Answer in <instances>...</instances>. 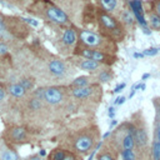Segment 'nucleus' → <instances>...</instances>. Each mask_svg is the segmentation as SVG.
<instances>
[{
	"mask_svg": "<svg viewBox=\"0 0 160 160\" xmlns=\"http://www.w3.org/2000/svg\"><path fill=\"white\" fill-rule=\"evenodd\" d=\"M30 15L44 20L51 26L69 28L74 26L70 18L51 0H31L25 9Z\"/></svg>",
	"mask_w": 160,
	"mask_h": 160,
	"instance_id": "f257e3e1",
	"label": "nucleus"
},
{
	"mask_svg": "<svg viewBox=\"0 0 160 160\" xmlns=\"http://www.w3.org/2000/svg\"><path fill=\"white\" fill-rule=\"evenodd\" d=\"M95 24L98 28L96 31L99 34L110 39L111 41L116 42L118 45L124 42L129 34L116 16L106 12L98 5H96V10H95Z\"/></svg>",
	"mask_w": 160,
	"mask_h": 160,
	"instance_id": "f03ea898",
	"label": "nucleus"
},
{
	"mask_svg": "<svg viewBox=\"0 0 160 160\" xmlns=\"http://www.w3.org/2000/svg\"><path fill=\"white\" fill-rule=\"evenodd\" d=\"M78 44L111 55H118L119 52V45L116 42L111 41L110 39L99 34L96 30H91V29L78 28Z\"/></svg>",
	"mask_w": 160,
	"mask_h": 160,
	"instance_id": "7ed1b4c3",
	"label": "nucleus"
},
{
	"mask_svg": "<svg viewBox=\"0 0 160 160\" xmlns=\"http://www.w3.org/2000/svg\"><path fill=\"white\" fill-rule=\"evenodd\" d=\"M32 94L44 100L48 106L70 105V89L68 85H49L32 91Z\"/></svg>",
	"mask_w": 160,
	"mask_h": 160,
	"instance_id": "20e7f679",
	"label": "nucleus"
},
{
	"mask_svg": "<svg viewBox=\"0 0 160 160\" xmlns=\"http://www.w3.org/2000/svg\"><path fill=\"white\" fill-rule=\"evenodd\" d=\"M58 35L54 40V45L58 50V54L64 58H70L74 55V51L78 45V26L69 28H58Z\"/></svg>",
	"mask_w": 160,
	"mask_h": 160,
	"instance_id": "39448f33",
	"label": "nucleus"
},
{
	"mask_svg": "<svg viewBox=\"0 0 160 160\" xmlns=\"http://www.w3.org/2000/svg\"><path fill=\"white\" fill-rule=\"evenodd\" d=\"M99 136V131L96 126H90L88 129H82L74 139V149L76 152L86 155L95 145L96 139Z\"/></svg>",
	"mask_w": 160,
	"mask_h": 160,
	"instance_id": "423d86ee",
	"label": "nucleus"
},
{
	"mask_svg": "<svg viewBox=\"0 0 160 160\" xmlns=\"http://www.w3.org/2000/svg\"><path fill=\"white\" fill-rule=\"evenodd\" d=\"M74 55L75 56H80V58L94 60L96 62H100V64H102L105 66H110V68L119 60V56L118 55H111V54H108V52H104V51L92 50V49L85 48V46H82L80 44L76 45V49L74 51Z\"/></svg>",
	"mask_w": 160,
	"mask_h": 160,
	"instance_id": "0eeeda50",
	"label": "nucleus"
},
{
	"mask_svg": "<svg viewBox=\"0 0 160 160\" xmlns=\"http://www.w3.org/2000/svg\"><path fill=\"white\" fill-rule=\"evenodd\" d=\"M130 121L135 126V149L144 151L149 145V134H148V125L142 116V112L139 110L131 115Z\"/></svg>",
	"mask_w": 160,
	"mask_h": 160,
	"instance_id": "6e6552de",
	"label": "nucleus"
},
{
	"mask_svg": "<svg viewBox=\"0 0 160 160\" xmlns=\"http://www.w3.org/2000/svg\"><path fill=\"white\" fill-rule=\"evenodd\" d=\"M68 60L74 65L75 69H79L81 71H85V72H88L90 75H94V74H96L98 71H100L101 69L105 68V65H102L100 62H96V61L90 60V59L75 56V55L68 58Z\"/></svg>",
	"mask_w": 160,
	"mask_h": 160,
	"instance_id": "1a4fd4ad",
	"label": "nucleus"
},
{
	"mask_svg": "<svg viewBox=\"0 0 160 160\" xmlns=\"http://www.w3.org/2000/svg\"><path fill=\"white\" fill-rule=\"evenodd\" d=\"M95 4L100 6L102 10H105L106 12L118 18L121 10L126 6L128 0H95Z\"/></svg>",
	"mask_w": 160,
	"mask_h": 160,
	"instance_id": "9d476101",
	"label": "nucleus"
},
{
	"mask_svg": "<svg viewBox=\"0 0 160 160\" xmlns=\"http://www.w3.org/2000/svg\"><path fill=\"white\" fill-rule=\"evenodd\" d=\"M5 138L12 144H21L29 139L28 130L20 125H12L5 131Z\"/></svg>",
	"mask_w": 160,
	"mask_h": 160,
	"instance_id": "9b49d317",
	"label": "nucleus"
},
{
	"mask_svg": "<svg viewBox=\"0 0 160 160\" xmlns=\"http://www.w3.org/2000/svg\"><path fill=\"white\" fill-rule=\"evenodd\" d=\"M118 19L120 20V22L124 25V28L126 29L128 32H134L135 29H136V24H138V20L135 18V15L132 14V11L130 10L129 5L126 4V6L121 10L120 15L118 16Z\"/></svg>",
	"mask_w": 160,
	"mask_h": 160,
	"instance_id": "f8f14e48",
	"label": "nucleus"
},
{
	"mask_svg": "<svg viewBox=\"0 0 160 160\" xmlns=\"http://www.w3.org/2000/svg\"><path fill=\"white\" fill-rule=\"evenodd\" d=\"M48 160H79V156L69 150H65L62 148H56L50 151L48 155Z\"/></svg>",
	"mask_w": 160,
	"mask_h": 160,
	"instance_id": "ddd939ff",
	"label": "nucleus"
},
{
	"mask_svg": "<svg viewBox=\"0 0 160 160\" xmlns=\"http://www.w3.org/2000/svg\"><path fill=\"white\" fill-rule=\"evenodd\" d=\"M6 91H8V95L12 99H24L29 94L19 81H11L6 84Z\"/></svg>",
	"mask_w": 160,
	"mask_h": 160,
	"instance_id": "4468645a",
	"label": "nucleus"
},
{
	"mask_svg": "<svg viewBox=\"0 0 160 160\" xmlns=\"http://www.w3.org/2000/svg\"><path fill=\"white\" fill-rule=\"evenodd\" d=\"M144 11H145V19L148 22V28L154 31H160V18L155 14V11L150 9L146 4L144 6Z\"/></svg>",
	"mask_w": 160,
	"mask_h": 160,
	"instance_id": "2eb2a0df",
	"label": "nucleus"
},
{
	"mask_svg": "<svg viewBox=\"0 0 160 160\" xmlns=\"http://www.w3.org/2000/svg\"><path fill=\"white\" fill-rule=\"evenodd\" d=\"M94 76L88 74V75H80L75 79H72L70 82H69V88L70 89H74V88H84V86H89L91 84H94Z\"/></svg>",
	"mask_w": 160,
	"mask_h": 160,
	"instance_id": "dca6fc26",
	"label": "nucleus"
},
{
	"mask_svg": "<svg viewBox=\"0 0 160 160\" xmlns=\"http://www.w3.org/2000/svg\"><path fill=\"white\" fill-rule=\"evenodd\" d=\"M92 76H94V81L95 82L101 84V82H108V81L112 80L114 76H115V74H114V71L111 70L110 66H105L104 69H101L100 71H98L96 74H94Z\"/></svg>",
	"mask_w": 160,
	"mask_h": 160,
	"instance_id": "f3484780",
	"label": "nucleus"
},
{
	"mask_svg": "<svg viewBox=\"0 0 160 160\" xmlns=\"http://www.w3.org/2000/svg\"><path fill=\"white\" fill-rule=\"evenodd\" d=\"M101 148H102L101 151L96 155V159L98 160H116L118 159V151H115L114 149L110 150L109 142L105 141Z\"/></svg>",
	"mask_w": 160,
	"mask_h": 160,
	"instance_id": "a211bd4d",
	"label": "nucleus"
},
{
	"mask_svg": "<svg viewBox=\"0 0 160 160\" xmlns=\"http://www.w3.org/2000/svg\"><path fill=\"white\" fill-rule=\"evenodd\" d=\"M0 160H20L16 151L6 145L0 146Z\"/></svg>",
	"mask_w": 160,
	"mask_h": 160,
	"instance_id": "6ab92c4d",
	"label": "nucleus"
},
{
	"mask_svg": "<svg viewBox=\"0 0 160 160\" xmlns=\"http://www.w3.org/2000/svg\"><path fill=\"white\" fill-rule=\"evenodd\" d=\"M5 4H9L14 8H18V9H21V10H25L28 8V5L30 4L31 0H0Z\"/></svg>",
	"mask_w": 160,
	"mask_h": 160,
	"instance_id": "aec40b11",
	"label": "nucleus"
},
{
	"mask_svg": "<svg viewBox=\"0 0 160 160\" xmlns=\"http://www.w3.org/2000/svg\"><path fill=\"white\" fill-rule=\"evenodd\" d=\"M150 160H160V141L154 139L151 144V159Z\"/></svg>",
	"mask_w": 160,
	"mask_h": 160,
	"instance_id": "412c9836",
	"label": "nucleus"
},
{
	"mask_svg": "<svg viewBox=\"0 0 160 160\" xmlns=\"http://www.w3.org/2000/svg\"><path fill=\"white\" fill-rule=\"evenodd\" d=\"M150 9H152L155 11V14L160 18V0H150L148 2H145Z\"/></svg>",
	"mask_w": 160,
	"mask_h": 160,
	"instance_id": "4be33fe9",
	"label": "nucleus"
},
{
	"mask_svg": "<svg viewBox=\"0 0 160 160\" xmlns=\"http://www.w3.org/2000/svg\"><path fill=\"white\" fill-rule=\"evenodd\" d=\"M122 160H136V155L134 150H121L120 151Z\"/></svg>",
	"mask_w": 160,
	"mask_h": 160,
	"instance_id": "5701e85b",
	"label": "nucleus"
},
{
	"mask_svg": "<svg viewBox=\"0 0 160 160\" xmlns=\"http://www.w3.org/2000/svg\"><path fill=\"white\" fill-rule=\"evenodd\" d=\"M8 91H6V86H4L2 84H0V108H2L5 105V101L8 99Z\"/></svg>",
	"mask_w": 160,
	"mask_h": 160,
	"instance_id": "b1692460",
	"label": "nucleus"
},
{
	"mask_svg": "<svg viewBox=\"0 0 160 160\" xmlns=\"http://www.w3.org/2000/svg\"><path fill=\"white\" fill-rule=\"evenodd\" d=\"M159 51H160L159 48H154V46H151V48L144 49V50H142V54H144V56H154V55H156Z\"/></svg>",
	"mask_w": 160,
	"mask_h": 160,
	"instance_id": "393cba45",
	"label": "nucleus"
},
{
	"mask_svg": "<svg viewBox=\"0 0 160 160\" xmlns=\"http://www.w3.org/2000/svg\"><path fill=\"white\" fill-rule=\"evenodd\" d=\"M9 51V44L6 41H0V56L5 55Z\"/></svg>",
	"mask_w": 160,
	"mask_h": 160,
	"instance_id": "a878e982",
	"label": "nucleus"
},
{
	"mask_svg": "<svg viewBox=\"0 0 160 160\" xmlns=\"http://www.w3.org/2000/svg\"><path fill=\"white\" fill-rule=\"evenodd\" d=\"M125 86H126V84H125V82H121V84H119V85H116V88L114 89V91H112V92H115V94H118V92H120V91H121V90H122V89H124Z\"/></svg>",
	"mask_w": 160,
	"mask_h": 160,
	"instance_id": "bb28decb",
	"label": "nucleus"
},
{
	"mask_svg": "<svg viewBox=\"0 0 160 160\" xmlns=\"http://www.w3.org/2000/svg\"><path fill=\"white\" fill-rule=\"evenodd\" d=\"M125 100H126L125 96H118V98L115 99V104H116V105H122V104L125 102Z\"/></svg>",
	"mask_w": 160,
	"mask_h": 160,
	"instance_id": "cd10ccee",
	"label": "nucleus"
},
{
	"mask_svg": "<svg viewBox=\"0 0 160 160\" xmlns=\"http://www.w3.org/2000/svg\"><path fill=\"white\" fill-rule=\"evenodd\" d=\"M145 88H146L145 82H139V84H136V85L134 86L135 90H138V89H140V90H145Z\"/></svg>",
	"mask_w": 160,
	"mask_h": 160,
	"instance_id": "c85d7f7f",
	"label": "nucleus"
},
{
	"mask_svg": "<svg viewBox=\"0 0 160 160\" xmlns=\"http://www.w3.org/2000/svg\"><path fill=\"white\" fill-rule=\"evenodd\" d=\"M109 116L111 118V119H114V116H115V109L111 106V108H109Z\"/></svg>",
	"mask_w": 160,
	"mask_h": 160,
	"instance_id": "c756f323",
	"label": "nucleus"
},
{
	"mask_svg": "<svg viewBox=\"0 0 160 160\" xmlns=\"http://www.w3.org/2000/svg\"><path fill=\"white\" fill-rule=\"evenodd\" d=\"M29 160H42L40 155H32L31 158H29Z\"/></svg>",
	"mask_w": 160,
	"mask_h": 160,
	"instance_id": "7c9ffc66",
	"label": "nucleus"
},
{
	"mask_svg": "<svg viewBox=\"0 0 160 160\" xmlns=\"http://www.w3.org/2000/svg\"><path fill=\"white\" fill-rule=\"evenodd\" d=\"M134 58H144V54L142 52H135L134 54Z\"/></svg>",
	"mask_w": 160,
	"mask_h": 160,
	"instance_id": "2f4dec72",
	"label": "nucleus"
},
{
	"mask_svg": "<svg viewBox=\"0 0 160 160\" xmlns=\"http://www.w3.org/2000/svg\"><path fill=\"white\" fill-rule=\"evenodd\" d=\"M39 155L42 158V156H45V155H46V151H45L44 149H41V150H40V152H39Z\"/></svg>",
	"mask_w": 160,
	"mask_h": 160,
	"instance_id": "473e14b6",
	"label": "nucleus"
},
{
	"mask_svg": "<svg viewBox=\"0 0 160 160\" xmlns=\"http://www.w3.org/2000/svg\"><path fill=\"white\" fill-rule=\"evenodd\" d=\"M135 91H136V90H135V89H134V88H132V90H131V92H130V94H129V99H131V98H132V96H134V94H135Z\"/></svg>",
	"mask_w": 160,
	"mask_h": 160,
	"instance_id": "72a5a7b5",
	"label": "nucleus"
},
{
	"mask_svg": "<svg viewBox=\"0 0 160 160\" xmlns=\"http://www.w3.org/2000/svg\"><path fill=\"white\" fill-rule=\"evenodd\" d=\"M116 124H118V121H116V120H115V119H112V121H111V124H110V129H111V128H112V126H115V125H116Z\"/></svg>",
	"mask_w": 160,
	"mask_h": 160,
	"instance_id": "f704fd0d",
	"label": "nucleus"
},
{
	"mask_svg": "<svg viewBox=\"0 0 160 160\" xmlns=\"http://www.w3.org/2000/svg\"><path fill=\"white\" fill-rule=\"evenodd\" d=\"M148 78H150V74H144V75H142V78H141V80L144 81V80H145V79H148Z\"/></svg>",
	"mask_w": 160,
	"mask_h": 160,
	"instance_id": "c9c22d12",
	"label": "nucleus"
}]
</instances>
